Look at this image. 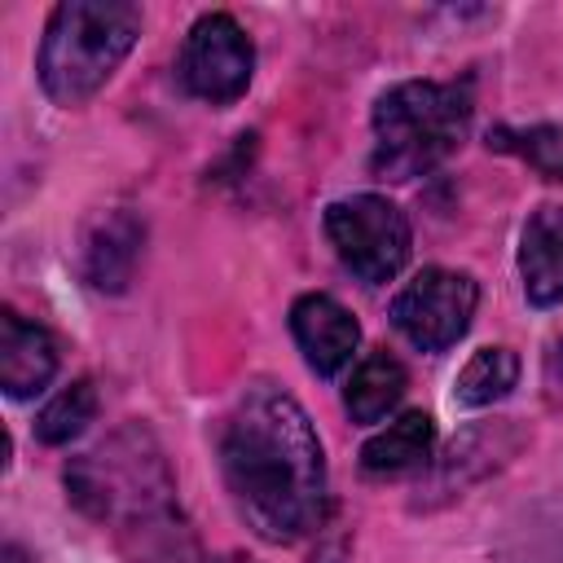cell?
I'll list each match as a JSON object with an SVG mask.
<instances>
[{
    "mask_svg": "<svg viewBox=\"0 0 563 563\" xmlns=\"http://www.w3.org/2000/svg\"><path fill=\"white\" fill-rule=\"evenodd\" d=\"M290 334H295L308 369L321 378H334L356 356V343H361L356 317L334 295H321V290L299 295L290 303Z\"/></svg>",
    "mask_w": 563,
    "mask_h": 563,
    "instance_id": "obj_8",
    "label": "cell"
},
{
    "mask_svg": "<svg viewBox=\"0 0 563 563\" xmlns=\"http://www.w3.org/2000/svg\"><path fill=\"white\" fill-rule=\"evenodd\" d=\"M180 84L185 92H194L198 101L211 106H229L246 92L251 70H255V48L246 40V31L238 26V18L229 13H202L185 44H180Z\"/></svg>",
    "mask_w": 563,
    "mask_h": 563,
    "instance_id": "obj_7",
    "label": "cell"
},
{
    "mask_svg": "<svg viewBox=\"0 0 563 563\" xmlns=\"http://www.w3.org/2000/svg\"><path fill=\"white\" fill-rule=\"evenodd\" d=\"M519 273H523V295L537 308L563 303V207L545 202L528 216L523 238H519Z\"/></svg>",
    "mask_w": 563,
    "mask_h": 563,
    "instance_id": "obj_10",
    "label": "cell"
},
{
    "mask_svg": "<svg viewBox=\"0 0 563 563\" xmlns=\"http://www.w3.org/2000/svg\"><path fill=\"white\" fill-rule=\"evenodd\" d=\"M471 123V88L409 79L378 97L374 106V172L391 180H413L449 158Z\"/></svg>",
    "mask_w": 563,
    "mask_h": 563,
    "instance_id": "obj_4",
    "label": "cell"
},
{
    "mask_svg": "<svg viewBox=\"0 0 563 563\" xmlns=\"http://www.w3.org/2000/svg\"><path fill=\"white\" fill-rule=\"evenodd\" d=\"M97 413V387L88 378H75L70 387H62L35 418V435L44 444H70Z\"/></svg>",
    "mask_w": 563,
    "mask_h": 563,
    "instance_id": "obj_16",
    "label": "cell"
},
{
    "mask_svg": "<svg viewBox=\"0 0 563 563\" xmlns=\"http://www.w3.org/2000/svg\"><path fill=\"white\" fill-rule=\"evenodd\" d=\"M519 383V356L510 347H479L471 352V361L457 369L453 383V400L466 409H484L501 396H510V387Z\"/></svg>",
    "mask_w": 563,
    "mask_h": 563,
    "instance_id": "obj_15",
    "label": "cell"
},
{
    "mask_svg": "<svg viewBox=\"0 0 563 563\" xmlns=\"http://www.w3.org/2000/svg\"><path fill=\"white\" fill-rule=\"evenodd\" d=\"M325 238L347 273L369 286L391 282L409 260V220L383 194H352L325 207Z\"/></svg>",
    "mask_w": 563,
    "mask_h": 563,
    "instance_id": "obj_5",
    "label": "cell"
},
{
    "mask_svg": "<svg viewBox=\"0 0 563 563\" xmlns=\"http://www.w3.org/2000/svg\"><path fill=\"white\" fill-rule=\"evenodd\" d=\"M405 387H409L405 365H400L391 352H369V356L352 369V378H347V387H343V405H347V413H352L356 422H378V418H387V413L400 405Z\"/></svg>",
    "mask_w": 563,
    "mask_h": 563,
    "instance_id": "obj_14",
    "label": "cell"
},
{
    "mask_svg": "<svg viewBox=\"0 0 563 563\" xmlns=\"http://www.w3.org/2000/svg\"><path fill=\"white\" fill-rule=\"evenodd\" d=\"M501 563H563V488L519 510L497 545Z\"/></svg>",
    "mask_w": 563,
    "mask_h": 563,
    "instance_id": "obj_11",
    "label": "cell"
},
{
    "mask_svg": "<svg viewBox=\"0 0 563 563\" xmlns=\"http://www.w3.org/2000/svg\"><path fill=\"white\" fill-rule=\"evenodd\" d=\"M57 374V343L40 321H26L22 312L4 308L0 317V387L13 400H26L48 387Z\"/></svg>",
    "mask_w": 563,
    "mask_h": 563,
    "instance_id": "obj_9",
    "label": "cell"
},
{
    "mask_svg": "<svg viewBox=\"0 0 563 563\" xmlns=\"http://www.w3.org/2000/svg\"><path fill=\"white\" fill-rule=\"evenodd\" d=\"M66 488L84 515L110 523L123 541L145 537V554L163 545L167 559H180L176 541L185 532L176 519V484L145 427H123L92 453L75 457L66 466Z\"/></svg>",
    "mask_w": 563,
    "mask_h": 563,
    "instance_id": "obj_2",
    "label": "cell"
},
{
    "mask_svg": "<svg viewBox=\"0 0 563 563\" xmlns=\"http://www.w3.org/2000/svg\"><path fill=\"white\" fill-rule=\"evenodd\" d=\"M220 466L238 515L264 541H299L325 515V453L303 405L277 383H251L224 427Z\"/></svg>",
    "mask_w": 563,
    "mask_h": 563,
    "instance_id": "obj_1",
    "label": "cell"
},
{
    "mask_svg": "<svg viewBox=\"0 0 563 563\" xmlns=\"http://www.w3.org/2000/svg\"><path fill=\"white\" fill-rule=\"evenodd\" d=\"M475 303H479L475 277H466L457 268H422L391 299V325L418 352H444L466 334Z\"/></svg>",
    "mask_w": 563,
    "mask_h": 563,
    "instance_id": "obj_6",
    "label": "cell"
},
{
    "mask_svg": "<svg viewBox=\"0 0 563 563\" xmlns=\"http://www.w3.org/2000/svg\"><path fill=\"white\" fill-rule=\"evenodd\" d=\"M141 9L128 0H66L48 13L40 40V84L57 106H84L132 53Z\"/></svg>",
    "mask_w": 563,
    "mask_h": 563,
    "instance_id": "obj_3",
    "label": "cell"
},
{
    "mask_svg": "<svg viewBox=\"0 0 563 563\" xmlns=\"http://www.w3.org/2000/svg\"><path fill=\"white\" fill-rule=\"evenodd\" d=\"M523 145H515L523 158H532L545 176H554V180H563V132H554V128H532V132H523L519 136Z\"/></svg>",
    "mask_w": 563,
    "mask_h": 563,
    "instance_id": "obj_17",
    "label": "cell"
},
{
    "mask_svg": "<svg viewBox=\"0 0 563 563\" xmlns=\"http://www.w3.org/2000/svg\"><path fill=\"white\" fill-rule=\"evenodd\" d=\"M141 251V224L128 211H114L106 220H97L88 246H84V264H88V282L97 290H123L132 277Z\"/></svg>",
    "mask_w": 563,
    "mask_h": 563,
    "instance_id": "obj_13",
    "label": "cell"
},
{
    "mask_svg": "<svg viewBox=\"0 0 563 563\" xmlns=\"http://www.w3.org/2000/svg\"><path fill=\"white\" fill-rule=\"evenodd\" d=\"M435 449V422L422 409L400 413L396 422H387L365 449H361V466L369 475H405L413 466H422Z\"/></svg>",
    "mask_w": 563,
    "mask_h": 563,
    "instance_id": "obj_12",
    "label": "cell"
}]
</instances>
